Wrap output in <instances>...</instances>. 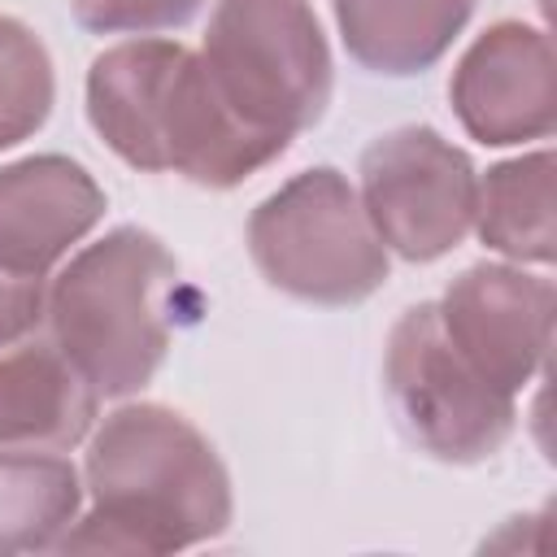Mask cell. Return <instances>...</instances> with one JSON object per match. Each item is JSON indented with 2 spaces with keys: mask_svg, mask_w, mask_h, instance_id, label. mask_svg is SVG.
Here are the masks:
<instances>
[{
  "mask_svg": "<svg viewBox=\"0 0 557 557\" xmlns=\"http://www.w3.org/2000/svg\"><path fill=\"white\" fill-rule=\"evenodd\" d=\"M83 492L91 509L57 548L178 553L218 540L235 518L218 448L178 409L152 400L122 405L96 426Z\"/></svg>",
  "mask_w": 557,
  "mask_h": 557,
  "instance_id": "1",
  "label": "cell"
},
{
  "mask_svg": "<svg viewBox=\"0 0 557 557\" xmlns=\"http://www.w3.org/2000/svg\"><path fill=\"white\" fill-rule=\"evenodd\" d=\"M553 305V283L522 270L518 261L466 265L435 300L440 322L461 357L509 396H518L548 361Z\"/></svg>",
  "mask_w": 557,
  "mask_h": 557,
  "instance_id": "8",
  "label": "cell"
},
{
  "mask_svg": "<svg viewBox=\"0 0 557 557\" xmlns=\"http://www.w3.org/2000/svg\"><path fill=\"white\" fill-rule=\"evenodd\" d=\"M104 209L109 200L91 170L61 152L0 165V265L48 278L100 226Z\"/></svg>",
  "mask_w": 557,
  "mask_h": 557,
  "instance_id": "10",
  "label": "cell"
},
{
  "mask_svg": "<svg viewBox=\"0 0 557 557\" xmlns=\"http://www.w3.org/2000/svg\"><path fill=\"white\" fill-rule=\"evenodd\" d=\"M44 305H48V278L13 274L0 265V348H13L30 331H39Z\"/></svg>",
  "mask_w": 557,
  "mask_h": 557,
  "instance_id": "17",
  "label": "cell"
},
{
  "mask_svg": "<svg viewBox=\"0 0 557 557\" xmlns=\"http://www.w3.org/2000/svg\"><path fill=\"white\" fill-rule=\"evenodd\" d=\"M357 196L383 248L426 265L470 235L479 170L435 126H396L361 152Z\"/></svg>",
  "mask_w": 557,
  "mask_h": 557,
  "instance_id": "7",
  "label": "cell"
},
{
  "mask_svg": "<svg viewBox=\"0 0 557 557\" xmlns=\"http://www.w3.org/2000/svg\"><path fill=\"white\" fill-rule=\"evenodd\" d=\"M553 148L522 152L513 161L492 165L479 178L474 196V226L479 239L518 261V265H548L557 252V226H553Z\"/></svg>",
  "mask_w": 557,
  "mask_h": 557,
  "instance_id": "13",
  "label": "cell"
},
{
  "mask_svg": "<svg viewBox=\"0 0 557 557\" xmlns=\"http://www.w3.org/2000/svg\"><path fill=\"white\" fill-rule=\"evenodd\" d=\"M174 287L170 248L144 226H113L57 270L44 322L100 396H131L152 383L170 352Z\"/></svg>",
  "mask_w": 557,
  "mask_h": 557,
  "instance_id": "3",
  "label": "cell"
},
{
  "mask_svg": "<svg viewBox=\"0 0 557 557\" xmlns=\"http://www.w3.org/2000/svg\"><path fill=\"white\" fill-rule=\"evenodd\" d=\"M91 131L144 174H183L196 187H239L287 152L244 126L213 91L200 52L178 39H126L87 70Z\"/></svg>",
  "mask_w": 557,
  "mask_h": 557,
  "instance_id": "2",
  "label": "cell"
},
{
  "mask_svg": "<svg viewBox=\"0 0 557 557\" xmlns=\"http://www.w3.org/2000/svg\"><path fill=\"white\" fill-rule=\"evenodd\" d=\"M200 61L222 104L270 139L292 144L331 104L335 65L309 0H218Z\"/></svg>",
  "mask_w": 557,
  "mask_h": 557,
  "instance_id": "4",
  "label": "cell"
},
{
  "mask_svg": "<svg viewBox=\"0 0 557 557\" xmlns=\"http://www.w3.org/2000/svg\"><path fill=\"white\" fill-rule=\"evenodd\" d=\"M57 100V74L44 39L0 13V152L30 139Z\"/></svg>",
  "mask_w": 557,
  "mask_h": 557,
  "instance_id": "15",
  "label": "cell"
},
{
  "mask_svg": "<svg viewBox=\"0 0 557 557\" xmlns=\"http://www.w3.org/2000/svg\"><path fill=\"white\" fill-rule=\"evenodd\" d=\"M453 113L483 148L548 139L557 122V61L540 26L492 22L457 61L448 83Z\"/></svg>",
  "mask_w": 557,
  "mask_h": 557,
  "instance_id": "9",
  "label": "cell"
},
{
  "mask_svg": "<svg viewBox=\"0 0 557 557\" xmlns=\"http://www.w3.org/2000/svg\"><path fill=\"white\" fill-rule=\"evenodd\" d=\"M348 57L374 74L431 70L466 30L474 0H331Z\"/></svg>",
  "mask_w": 557,
  "mask_h": 557,
  "instance_id": "12",
  "label": "cell"
},
{
  "mask_svg": "<svg viewBox=\"0 0 557 557\" xmlns=\"http://www.w3.org/2000/svg\"><path fill=\"white\" fill-rule=\"evenodd\" d=\"M100 392L52 339L0 352V444L65 453L91 435Z\"/></svg>",
  "mask_w": 557,
  "mask_h": 557,
  "instance_id": "11",
  "label": "cell"
},
{
  "mask_svg": "<svg viewBox=\"0 0 557 557\" xmlns=\"http://www.w3.org/2000/svg\"><path fill=\"white\" fill-rule=\"evenodd\" d=\"M205 0H74V22L91 35H152L187 26Z\"/></svg>",
  "mask_w": 557,
  "mask_h": 557,
  "instance_id": "16",
  "label": "cell"
},
{
  "mask_svg": "<svg viewBox=\"0 0 557 557\" xmlns=\"http://www.w3.org/2000/svg\"><path fill=\"white\" fill-rule=\"evenodd\" d=\"M383 387L400 431L435 461H487L518 426L513 396L461 357L435 300H422L396 318L383 357Z\"/></svg>",
  "mask_w": 557,
  "mask_h": 557,
  "instance_id": "6",
  "label": "cell"
},
{
  "mask_svg": "<svg viewBox=\"0 0 557 557\" xmlns=\"http://www.w3.org/2000/svg\"><path fill=\"white\" fill-rule=\"evenodd\" d=\"M248 252L261 278L305 305H361L387 283V248L357 187L335 165L292 174L248 218Z\"/></svg>",
  "mask_w": 557,
  "mask_h": 557,
  "instance_id": "5",
  "label": "cell"
},
{
  "mask_svg": "<svg viewBox=\"0 0 557 557\" xmlns=\"http://www.w3.org/2000/svg\"><path fill=\"white\" fill-rule=\"evenodd\" d=\"M83 509V474L52 448L0 444V557L44 553L65 540Z\"/></svg>",
  "mask_w": 557,
  "mask_h": 557,
  "instance_id": "14",
  "label": "cell"
}]
</instances>
